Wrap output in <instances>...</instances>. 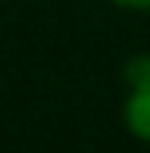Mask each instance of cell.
Masks as SVG:
<instances>
[{"label": "cell", "mask_w": 150, "mask_h": 153, "mask_svg": "<svg viewBox=\"0 0 150 153\" xmlns=\"http://www.w3.org/2000/svg\"><path fill=\"white\" fill-rule=\"evenodd\" d=\"M125 81L131 88L125 100V125L138 141L150 144V53H138L128 59Z\"/></svg>", "instance_id": "cell-1"}, {"label": "cell", "mask_w": 150, "mask_h": 153, "mask_svg": "<svg viewBox=\"0 0 150 153\" xmlns=\"http://www.w3.org/2000/svg\"><path fill=\"white\" fill-rule=\"evenodd\" d=\"M116 6H125V10H150V0H113Z\"/></svg>", "instance_id": "cell-2"}]
</instances>
